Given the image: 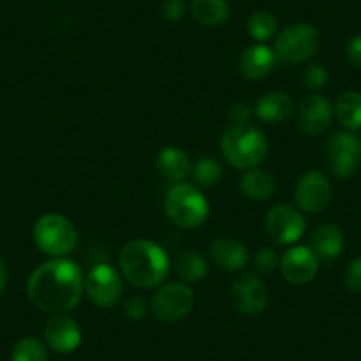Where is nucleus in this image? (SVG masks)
<instances>
[{
	"mask_svg": "<svg viewBox=\"0 0 361 361\" xmlns=\"http://www.w3.org/2000/svg\"><path fill=\"white\" fill-rule=\"evenodd\" d=\"M85 279L78 264L66 257H55L32 271L27 294L32 305L48 314H68L82 300Z\"/></svg>",
	"mask_w": 361,
	"mask_h": 361,
	"instance_id": "1",
	"label": "nucleus"
},
{
	"mask_svg": "<svg viewBox=\"0 0 361 361\" xmlns=\"http://www.w3.org/2000/svg\"><path fill=\"white\" fill-rule=\"evenodd\" d=\"M119 266L124 279L138 289H152L163 283L170 271V260L165 250L147 239L130 241L119 255Z\"/></svg>",
	"mask_w": 361,
	"mask_h": 361,
	"instance_id": "2",
	"label": "nucleus"
},
{
	"mask_svg": "<svg viewBox=\"0 0 361 361\" xmlns=\"http://www.w3.org/2000/svg\"><path fill=\"white\" fill-rule=\"evenodd\" d=\"M220 149L232 166L255 169L267 156V138L253 126H231L220 138Z\"/></svg>",
	"mask_w": 361,
	"mask_h": 361,
	"instance_id": "3",
	"label": "nucleus"
},
{
	"mask_svg": "<svg viewBox=\"0 0 361 361\" xmlns=\"http://www.w3.org/2000/svg\"><path fill=\"white\" fill-rule=\"evenodd\" d=\"M165 214L180 228H197L209 216V204L195 185L177 183L165 197Z\"/></svg>",
	"mask_w": 361,
	"mask_h": 361,
	"instance_id": "4",
	"label": "nucleus"
},
{
	"mask_svg": "<svg viewBox=\"0 0 361 361\" xmlns=\"http://www.w3.org/2000/svg\"><path fill=\"white\" fill-rule=\"evenodd\" d=\"M34 243L50 257H66L75 250L78 235L71 221L62 214H44L34 225Z\"/></svg>",
	"mask_w": 361,
	"mask_h": 361,
	"instance_id": "5",
	"label": "nucleus"
},
{
	"mask_svg": "<svg viewBox=\"0 0 361 361\" xmlns=\"http://www.w3.org/2000/svg\"><path fill=\"white\" fill-rule=\"evenodd\" d=\"M321 47V34L310 23H296L276 36L275 55L286 64H301L314 57Z\"/></svg>",
	"mask_w": 361,
	"mask_h": 361,
	"instance_id": "6",
	"label": "nucleus"
},
{
	"mask_svg": "<svg viewBox=\"0 0 361 361\" xmlns=\"http://www.w3.org/2000/svg\"><path fill=\"white\" fill-rule=\"evenodd\" d=\"M195 303V294L192 287L185 282L165 283L152 296V314L161 322H177L192 312Z\"/></svg>",
	"mask_w": 361,
	"mask_h": 361,
	"instance_id": "7",
	"label": "nucleus"
},
{
	"mask_svg": "<svg viewBox=\"0 0 361 361\" xmlns=\"http://www.w3.org/2000/svg\"><path fill=\"white\" fill-rule=\"evenodd\" d=\"M326 163L338 179H349L361 163V138L353 131H338L326 144Z\"/></svg>",
	"mask_w": 361,
	"mask_h": 361,
	"instance_id": "8",
	"label": "nucleus"
},
{
	"mask_svg": "<svg viewBox=\"0 0 361 361\" xmlns=\"http://www.w3.org/2000/svg\"><path fill=\"white\" fill-rule=\"evenodd\" d=\"M85 293L96 307L110 308L123 296V280L112 266L98 264L87 275Z\"/></svg>",
	"mask_w": 361,
	"mask_h": 361,
	"instance_id": "9",
	"label": "nucleus"
},
{
	"mask_svg": "<svg viewBox=\"0 0 361 361\" xmlns=\"http://www.w3.org/2000/svg\"><path fill=\"white\" fill-rule=\"evenodd\" d=\"M305 216L289 204L273 207L266 216V232L276 245H294L305 234Z\"/></svg>",
	"mask_w": 361,
	"mask_h": 361,
	"instance_id": "10",
	"label": "nucleus"
},
{
	"mask_svg": "<svg viewBox=\"0 0 361 361\" xmlns=\"http://www.w3.org/2000/svg\"><path fill=\"white\" fill-rule=\"evenodd\" d=\"M333 197L331 183L328 177L317 170H310L298 180L294 199L305 213H321L329 206Z\"/></svg>",
	"mask_w": 361,
	"mask_h": 361,
	"instance_id": "11",
	"label": "nucleus"
},
{
	"mask_svg": "<svg viewBox=\"0 0 361 361\" xmlns=\"http://www.w3.org/2000/svg\"><path fill=\"white\" fill-rule=\"evenodd\" d=\"M267 287L257 275L246 273L231 287L232 307L243 315H259L267 307Z\"/></svg>",
	"mask_w": 361,
	"mask_h": 361,
	"instance_id": "12",
	"label": "nucleus"
},
{
	"mask_svg": "<svg viewBox=\"0 0 361 361\" xmlns=\"http://www.w3.org/2000/svg\"><path fill=\"white\" fill-rule=\"evenodd\" d=\"M333 121V105L326 96L312 94L301 102L296 112V124L308 137L324 133Z\"/></svg>",
	"mask_w": 361,
	"mask_h": 361,
	"instance_id": "13",
	"label": "nucleus"
},
{
	"mask_svg": "<svg viewBox=\"0 0 361 361\" xmlns=\"http://www.w3.org/2000/svg\"><path fill=\"white\" fill-rule=\"evenodd\" d=\"M319 259L310 246H294L280 257V271L283 279L293 286H305L315 279Z\"/></svg>",
	"mask_w": 361,
	"mask_h": 361,
	"instance_id": "14",
	"label": "nucleus"
},
{
	"mask_svg": "<svg viewBox=\"0 0 361 361\" xmlns=\"http://www.w3.org/2000/svg\"><path fill=\"white\" fill-rule=\"evenodd\" d=\"M44 338L55 353L68 354L78 349L82 343V329L68 314H55L47 321Z\"/></svg>",
	"mask_w": 361,
	"mask_h": 361,
	"instance_id": "15",
	"label": "nucleus"
},
{
	"mask_svg": "<svg viewBox=\"0 0 361 361\" xmlns=\"http://www.w3.org/2000/svg\"><path fill=\"white\" fill-rule=\"evenodd\" d=\"M209 255L214 266L220 269L234 273L248 264V250L241 241L232 238H216L209 246Z\"/></svg>",
	"mask_w": 361,
	"mask_h": 361,
	"instance_id": "16",
	"label": "nucleus"
},
{
	"mask_svg": "<svg viewBox=\"0 0 361 361\" xmlns=\"http://www.w3.org/2000/svg\"><path fill=\"white\" fill-rule=\"evenodd\" d=\"M276 55L275 50H271L266 44L259 43L248 47L241 55V61H239V69H241L243 76L248 80H262L273 71L276 64Z\"/></svg>",
	"mask_w": 361,
	"mask_h": 361,
	"instance_id": "17",
	"label": "nucleus"
},
{
	"mask_svg": "<svg viewBox=\"0 0 361 361\" xmlns=\"http://www.w3.org/2000/svg\"><path fill=\"white\" fill-rule=\"evenodd\" d=\"M294 112V102L283 90H271L257 102L255 116L262 123L279 124L289 119Z\"/></svg>",
	"mask_w": 361,
	"mask_h": 361,
	"instance_id": "18",
	"label": "nucleus"
},
{
	"mask_svg": "<svg viewBox=\"0 0 361 361\" xmlns=\"http://www.w3.org/2000/svg\"><path fill=\"white\" fill-rule=\"evenodd\" d=\"M156 169L161 173V177L169 183H183L186 176L192 170L190 156L179 147H163L156 158Z\"/></svg>",
	"mask_w": 361,
	"mask_h": 361,
	"instance_id": "19",
	"label": "nucleus"
},
{
	"mask_svg": "<svg viewBox=\"0 0 361 361\" xmlns=\"http://www.w3.org/2000/svg\"><path fill=\"white\" fill-rule=\"evenodd\" d=\"M343 232L336 225H322L312 234L310 250L319 260H333L342 253Z\"/></svg>",
	"mask_w": 361,
	"mask_h": 361,
	"instance_id": "20",
	"label": "nucleus"
},
{
	"mask_svg": "<svg viewBox=\"0 0 361 361\" xmlns=\"http://www.w3.org/2000/svg\"><path fill=\"white\" fill-rule=\"evenodd\" d=\"M241 190L248 199L255 200V202H264V200L271 199L273 193H275V177L262 169H250L241 177Z\"/></svg>",
	"mask_w": 361,
	"mask_h": 361,
	"instance_id": "21",
	"label": "nucleus"
},
{
	"mask_svg": "<svg viewBox=\"0 0 361 361\" xmlns=\"http://www.w3.org/2000/svg\"><path fill=\"white\" fill-rule=\"evenodd\" d=\"M190 11L195 22L204 27H218L225 23L231 15L227 0H192Z\"/></svg>",
	"mask_w": 361,
	"mask_h": 361,
	"instance_id": "22",
	"label": "nucleus"
},
{
	"mask_svg": "<svg viewBox=\"0 0 361 361\" xmlns=\"http://www.w3.org/2000/svg\"><path fill=\"white\" fill-rule=\"evenodd\" d=\"M173 271L185 283H197L206 279L207 262L200 253L185 250L173 260Z\"/></svg>",
	"mask_w": 361,
	"mask_h": 361,
	"instance_id": "23",
	"label": "nucleus"
},
{
	"mask_svg": "<svg viewBox=\"0 0 361 361\" xmlns=\"http://www.w3.org/2000/svg\"><path fill=\"white\" fill-rule=\"evenodd\" d=\"M336 117L347 131L361 130V92L345 90L336 99Z\"/></svg>",
	"mask_w": 361,
	"mask_h": 361,
	"instance_id": "24",
	"label": "nucleus"
},
{
	"mask_svg": "<svg viewBox=\"0 0 361 361\" xmlns=\"http://www.w3.org/2000/svg\"><path fill=\"white\" fill-rule=\"evenodd\" d=\"M246 30H248V34L253 39L264 43V41L276 36V32H279V20L269 11H255L248 18Z\"/></svg>",
	"mask_w": 361,
	"mask_h": 361,
	"instance_id": "25",
	"label": "nucleus"
},
{
	"mask_svg": "<svg viewBox=\"0 0 361 361\" xmlns=\"http://www.w3.org/2000/svg\"><path fill=\"white\" fill-rule=\"evenodd\" d=\"M11 361H48V350L36 336H25L13 347Z\"/></svg>",
	"mask_w": 361,
	"mask_h": 361,
	"instance_id": "26",
	"label": "nucleus"
},
{
	"mask_svg": "<svg viewBox=\"0 0 361 361\" xmlns=\"http://www.w3.org/2000/svg\"><path fill=\"white\" fill-rule=\"evenodd\" d=\"M192 176L193 180H195V185L209 188V186H214L221 179L224 170H221V165L216 159L200 158L192 169Z\"/></svg>",
	"mask_w": 361,
	"mask_h": 361,
	"instance_id": "27",
	"label": "nucleus"
},
{
	"mask_svg": "<svg viewBox=\"0 0 361 361\" xmlns=\"http://www.w3.org/2000/svg\"><path fill=\"white\" fill-rule=\"evenodd\" d=\"M280 255L275 248H260L255 255V269L260 275H269L279 267Z\"/></svg>",
	"mask_w": 361,
	"mask_h": 361,
	"instance_id": "28",
	"label": "nucleus"
},
{
	"mask_svg": "<svg viewBox=\"0 0 361 361\" xmlns=\"http://www.w3.org/2000/svg\"><path fill=\"white\" fill-rule=\"evenodd\" d=\"M328 71H326L324 66L321 64H310L305 68L303 71V83L307 89L310 90H317V89H322V87L328 83Z\"/></svg>",
	"mask_w": 361,
	"mask_h": 361,
	"instance_id": "29",
	"label": "nucleus"
},
{
	"mask_svg": "<svg viewBox=\"0 0 361 361\" xmlns=\"http://www.w3.org/2000/svg\"><path fill=\"white\" fill-rule=\"evenodd\" d=\"M343 283L353 293H361V257H356L347 266L345 275H343Z\"/></svg>",
	"mask_w": 361,
	"mask_h": 361,
	"instance_id": "30",
	"label": "nucleus"
},
{
	"mask_svg": "<svg viewBox=\"0 0 361 361\" xmlns=\"http://www.w3.org/2000/svg\"><path fill=\"white\" fill-rule=\"evenodd\" d=\"M186 4L185 0H163L161 2V15L165 20L177 22L185 16Z\"/></svg>",
	"mask_w": 361,
	"mask_h": 361,
	"instance_id": "31",
	"label": "nucleus"
},
{
	"mask_svg": "<svg viewBox=\"0 0 361 361\" xmlns=\"http://www.w3.org/2000/svg\"><path fill=\"white\" fill-rule=\"evenodd\" d=\"M253 112H252V106L246 105V103H234L228 110V119L234 126H246L252 119Z\"/></svg>",
	"mask_w": 361,
	"mask_h": 361,
	"instance_id": "32",
	"label": "nucleus"
},
{
	"mask_svg": "<svg viewBox=\"0 0 361 361\" xmlns=\"http://www.w3.org/2000/svg\"><path fill=\"white\" fill-rule=\"evenodd\" d=\"M147 303H145L144 298L131 296L128 298L126 303H124V314L128 315L133 321H138V319H144L145 314H147Z\"/></svg>",
	"mask_w": 361,
	"mask_h": 361,
	"instance_id": "33",
	"label": "nucleus"
},
{
	"mask_svg": "<svg viewBox=\"0 0 361 361\" xmlns=\"http://www.w3.org/2000/svg\"><path fill=\"white\" fill-rule=\"evenodd\" d=\"M345 54L350 64H353L356 69H361V34L360 36L350 37L349 43H347Z\"/></svg>",
	"mask_w": 361,
	"mask_h": 361,
	"instance_id": "34",
	"label": "nucleus"
},
{
	"mask_svg": "<svg viewBox=\"0 0 361 361\" xmlns=\"http://www.w3.org/2000/svg\"><path fill=\"white\" fill-rule=\"evenodd\" d=\"M6 286H8V266H6L4 259L0 257V294L4 293Z\"/></svg>",
	"mask_w": 361,
	"mask_h": 361,
	"instance_id": "35",
	"label": "nucleus"
}]
</instances>
